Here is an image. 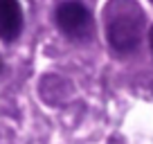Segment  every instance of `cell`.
Listing matches in <instances>:
<instances>
[{"label": "cell", "mask_w": 153, "mask_h": 144, "mask_svg": "<svg viewBox=\"0 0 153 144\" xmlns=\"http://www.w3.org/2000/svg\"><path fill=\"white\" fill-rule=\"evenodd\" d=\"M108 45L120 54L133 52L146 36V16L137 0H108L104 5Z\"/></svg>", "instance_id": "obj_1"}, {"label": "cell", "mask_w": 153, "mask_h": 144, "mask_svg": "<svg viewBox=\"0 0 153 144\" xmlns=\"http://www.w3.org/2000/svg\"><path fill=\"white\" fill-rule=\"evenodd\" d=\"M54 23L70 41H90L95 34V18L81 0H65L54 9Z\"/></svg>", "instance_id": "obj_2"}, {"label": "cell", "mask_w": 153, "mask_h": 144, "mask_svg": "<svg viewBox=\"0 0 153 144\" xmlns=\"http://www.w3.org/2000/svg\"><path fill=\"white\" fill-rule=\"evenodd\" d=\"M23 32V9L18 0H0V39L16 41Z\"/></svg>", "instance_id": "obj_3"}, {"label": "cell", "mask_w": 153, "mask_h": 144, "mask_svg": "<svg viewBox=\"0 0 153 144\" xmlns=\"http://www.w3.org/2000/svg\"><path fill=\"white\" fill-rule=\"evenodd\" d=\"M149 48H151V54H153V25L149 29Z\"/></svg>", "instance_id": "obj_4"}]
</instances>
